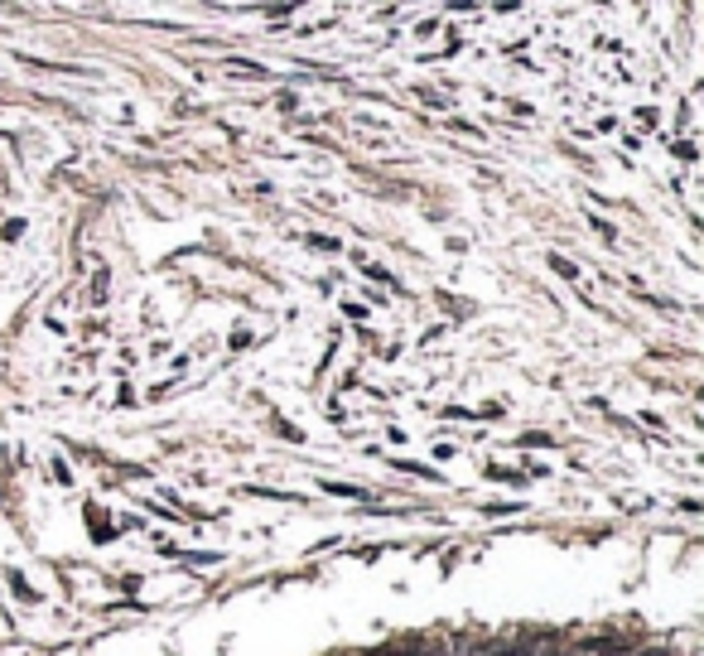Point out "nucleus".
<instances>
[{
  "label": "nucleus",
  "mask_w": 704,
  "mask_h": 656,
  "mask_svg": "<svg viewBox=\"0 0 704 656\" xmlns=\"http://www.w3.org/2000/svg\"><path fill=\"white\" fill-rule=\"evenodd\" d=\"M550 266H555V271H560V275H569V280L579 275V271H574V266H569V261H565V256H550Z\"/></svg>",
  "instance_id": "obj_2"
},
{
  "label": "nucleus",
  "mask_w": 704,
  "mask_h": 656,
  "mask_svg": "<svg viewBox=\"0 0 704 656\" xmlns=\"http://www.w3.org/2000/svg\"><path fill=\"white\" fill-rule=\"evenodd\" d=\"M324 492H333V497H372L367 488H348V483H324Z\"/></svg>",
  "instance_id": "obj_1"
}]
</instances>
